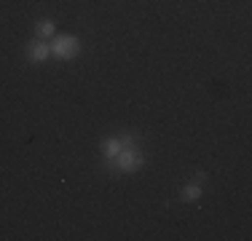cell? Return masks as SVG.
Returning <instances> with one entry per match:
<instances>
[{"instance_id": "cell-2", "label": "cell", "mask_w": 252, "mask_h": 241, "mask_svg": "<svg viewBox=\"0 0 252 241\" xmlns=\"http://www.w3.org/2000/svg\"><path fill=\"white\" fill-rule=\"evenodd\" d=\"M49 48H51V57H57L59 62H67V59H75L81 54V40L75 35H54Z\"/></svg>"}, {"instance_id": "cell-5", "label": "cell", "mask_w": 252, "mask_h": 241, "mask_svg": "<svg viewBox=\"0 0 252 241\" xmlns=\"http://www.w3.org/2000/svg\"><path fill=\"white\" fill-rule=\"evenodd\" d=\"M35 35H38L40 40H49L57 35V30H54V22L51 19H40L38 24H35Z\"/></svg>"}, {"instance_id": "cell-6", "label": "cell", "mask_w": 252, "mask_h": 241, "mask_svg": "<svg viewBox=\"0 0 252 241\" xmlns=\"http://www.w3.org/2000/svg\"><path fill=\"white\" fill-rule=\"evenodd\" d=\"M199 196H201V188H199L196 182H188V185L183 188V201H196Z\"/></svg>"}, {"instance_id": "cell-1", "label": "cell", "mask_w": 252, "mask_h": 241, "mask_svg": "<svg viewBox=\"0 0 252 241\" xmlns=\"http://www.w3.org/2000/svg\"><path fill=\"white\" fill-rule=\"evenodd\" d=\"M142 164H145V155H142V150H140V148H137L134 137H129V142H126L124 148L110 158V166L116 169V172H121V174L137 172V169H140Z\"/></svg>"}, {"instance_id": "cell-3", "label": "cell", "mask_w": 252, "mask_h": 241, "mask_svg": "<svg viewBox=\"0 0 252 241\" xmlns=\"http://www.w3.org/2000/svg\"><path fill=\"white\" fill-rule=\"evenodd\" d=\"M25 57H27L32 64H43L46 59L51 57V48H49V43H46V40L35 38L32 43H27V48H25Z\"/></svg>"}, {"instance_id": "cell-4", "label": "cell", "mask_w": 252, "mask_h": 241, "mask_svg": "<svg viewBox=\"0 0 252 241\" xmlns=\"http://www.w3.org/2000/svg\"><path fill=\"white\" fill-rule=\"evenodd\" d=\"M126 142H129V137H126V134H124V137H110V140H105V142H102V153H105V158L110 161Z\"/></svg>"}]
</instances>
